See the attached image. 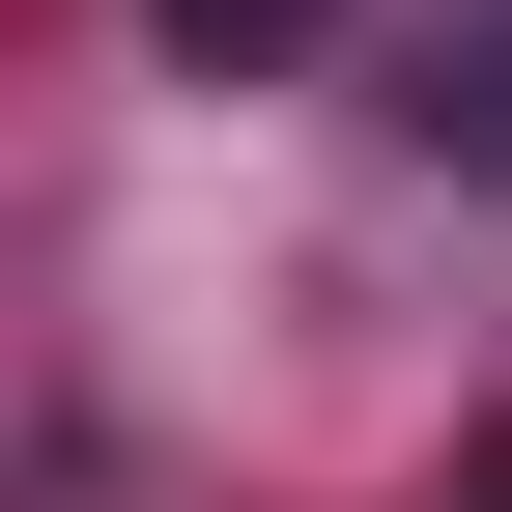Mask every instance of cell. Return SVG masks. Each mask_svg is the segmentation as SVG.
Wrapping results in <instances>:
<instances>
[{"instance_id":"obj_1","label":"cell","mask_w":512,"mask_h":512,"mask_svg":"<svg viewBox=\"0 0 512 512\" xmlns=\"http://www.w3.org/2000/svg\"><path fill=\"white\" fill-rule=\"evenodd\" d=\"M143 29L200 57V86H256V57H313V29H342V0H143Z\"/></svg>"},{"instance_id":"obj_2","label":"cell","mask_w":512,"mask_h":512,"mask_svg":"<svg viewBox=\"0 0 512 512\" xmlns=\"http://www.w3.org/2000/svg\"><path fill=\"white\" fill-rule=\"evenodd\" d=\"M399 114H427V143H456V171H512V29H456V57H427Z\"/></svg>"},{"instance_id":"obj_3","label":"cell","mask_w":512,"mask_h":512,"mask_svg":"<svg viewBox=\"0 0 512 512\" xmlns=\"http://www.w3.org/2000/svg\"><path fill=\"white\" fill-rule=\"evenodd\" d=\"M456 512H512V456H484V484H456Z\"/></svg>"}]
</instances>
